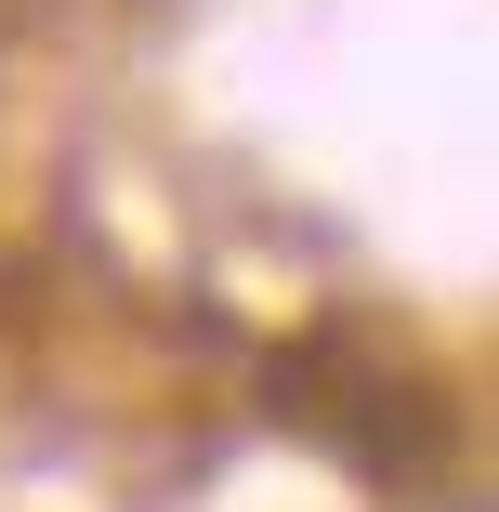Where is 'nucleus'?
Masks as SVG:
<instances>
[{
	"label": "nucleus",
	"instance_id": "1",
	"mask_svg": "<svg viewBox=\"0 0 499 512\" xmlns=\"http://www.w3.org/2000/svg\"><path fill=\"white\" fill-rule=\"evenodd\" d=\"M263 421L303 434V447H329L368 486H421L434 447H447V381H434L421 342H394L381 316H329V329H303V342L263 355Z\"/></svg>",
	"mask_w": 499,
	"mask_h": 512
}]
</instances>
